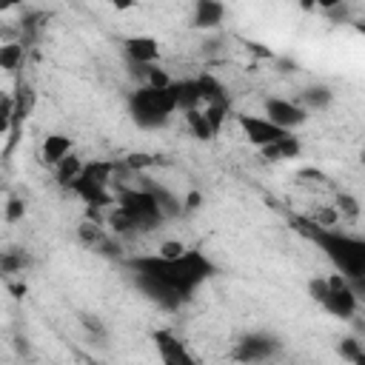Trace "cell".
I'll return each instance as SVG.
<instances>
[{"instance_id": "cell-1", "label": "cell", "mask_w": 365, "mask_h": 365, "mask_svg": "<svg viewBox=\"0 0 365 365\" xmlns=\"http://www.w3.org/2000/svg\"><path fill=\"white\" fill-rule=\"evenodd\" d=\"M128 271L134 274L137 288L157 302L160 308H180L194 297V291L217 274V265L197 248H185L180 257H160V254H137L125 259Z\"/></svg>"}, {"instance_id": "cell-2", "label": "cell", "mask_w": 365, "mask_h": 365, "mask_svg": "<svg viewBox=\"0 0 365 365\" xmlns=\"http://www.w3.org/2000/svg\"><path fill=\"white\" fill-rule=\"evenodd\" d=\"M294 225L331 259L336 274L345 277L354 291L362 285V277H365V242L359 237L336 231V228H319L305 217H299Z\"/></svg>"}, {"instance_id": "cell-3", "label": "cell", "mask_w": 365, "mask_h": 365, "mask_svg": "<svg viewBox=\"0 0 365 365\" xmlns=\"http://www.w3.org/2000/svg\"><path fill=\"white\" fill-rule=\"evenodd\" d=\"M163 220L165 217H163L151 188H123L114 197L111 228L120 231V234H125V231H151Z\"/></svg>"}, {"instance_id": "cell-4", "label": "cell", "mask_w": 365, "mask_h": 365, "mask_svg": "<svg viewBox=\"0 0 365 365\" xmlns=\"http://www.w3.org/2000/svg\"><path fill=\"white\" fill-rule=\"evenodd\" d=\"M174 83V80H171ZM177 100L171 86L168 88H154V86H137L128 94V114L140 128H160L174 117Z\"/></svg>"}, {"instance_id": "cell-5", "label": "cell", "mask_w": 365, "mask_h": 365, "mask_svg": "<svg viewBox=\"0 0 365 365\" xmlns=\"http://www.w3.org/2000/svg\"><path fill=\"white\" fill-rule=\"evenodd\" d=\"M308 291H311V297H314L328 314H334V317H339V319H348V317H354V311H356V291H354L351 282H348L345 277H339V274L314 277V279L308 282Z\"/></svg>"}, {"instance_id": "cell-6", "label": "cell", "mask_w": 365, "mask_h": 365, "mask_svg": "<svg viewBox=\"0 0 365 365\" xmlns=\"http://www.w3.org/2000/svg\"><path fill=\"white\" fill-rule=\"evenodd\" d=\"M151 342H154V351L160 356V365H200L197 356L191 354V348L168 328H160L151 334Z\"/></svg>"}, {"instance_id": "cell-7", "label": "cell", "mask_w": 365, "mask_h": 365, "mask_svg": "<svg viewBox=\"0 0 365 365\" xmlns=\"http://www.w3.org/2000/svg\"><path fill=\"white\" fill-rule=\"evenodd\" d=\"M237 123H240L245 140H248L251 145H257V148H268V145L279 143L285 134H291V131H282V128H277L274 123H268L262 114H240Z\"/></svg>"}, {"instance_id": "cell-8", "label": "cell", "mask_w": 365, "mask_h": 365, "mask_svg": "<svg viewBox=\"0 0 365 365\" xmlns=\"http://www.w3.org/2000/svg\"><path fill=\"white\" fill-rule=\"evenodd\" d=\"M262 117H265L268 123H274L277 128L294 134V128L305 123V108L297 106L294 100H285V97H268V100H265V114H262Z\"/></svg>"}, {"instance_id": "cell-9", "label": "cell", "mask_w": 365, "mask_h": 365, "mask_svg": "<svg viewBox=\"0 0 365 365\" xmlns=\"http://www.w3.org/2000/svg\"><path fill=\"white\" fill-rule=\"evenodd\" d=\"M277 351H279V342L274 336H268V334H248V336H242L234 345V359L242 362V365H251V362H265Z\"/></svg>"}, {"instance_id": "cell-10", "label": "cell", "mask_w": 365, "mask_h": 365, "mask_svg": "<svg viewBox=\"0 0 365 365\" xmlns=\"http://www.w3.org/2000/svg\"><path fill=\"white\" fill-rule=\"evenodd\" d=\"M123 48L134 68H148V66H157L160 60V40L151 34H134L123 43Z\"/></svg>"}, {"instance_id": "cell-11", "label": "cell", "mask_w": 365, "mask_h": 365, "mask_svg": "<svg viewBox=\"0 0 365 365\" xmlns=\"http://www.w3.org/2000/svg\"><path fill=\"white\" fill-rule=\"evenodd\" d=\"M68 154H74V137H68V134H46L43 148H40V157H43L46 165L54 168Z\"/></svg>"}, {"instance_id": "cell-12", "label": "cell", "mask_w": 365, "mask_h": 365, "mask_svg": "<svg viewBox=\"0 0 365 365\" xmlns=\"http://www.w3.org/2000/svg\"><path fill=\"white\" fill-rule=\"evenodd\" d=\"M171 91H174V100H177V108L180 111H191V108H200V88H197V80L194 77H185V80H174L171 83Z\"/></svg>"}, {"instance_id": "cell-13", "label": "cell", "mask_w": 365, "mask_h": 365, "mask_svg": "<svg viewBox=\"0 0 365 365\" xmlns=\"http://www.w3.org/2000/svg\"><path fill=\"white\" fill-rule=\"evenodd\" d=\"M225 17V6L222 3H214V0H200L194 6V26L200 29H214L220 26Z\"/></svg>"}, {"instance_id": "cell-14", "label": "cell", "mask_w": 365, "mask_h": 365, "mask_svg": "<svg viewBox=\"0 0 365 365\" xmlns=\"http://www.w3.org/2000/svg\"><path fill=\"white\" fill-rule=\"evenodd\" d=\"M299 140H297V134H285L279 143H274V145H268V148H259V154L265 157V160H271V163H279V160H294L297 154H299Z\"/></svg>"}, {"instance_id": "cell-15", "label": "cell", "mask_w": 365, "mask_h": 365, "mask_svg": "<svg viewBox=\"0 0 365 365\" xmlns=\"http://www.w3.org/2000/svg\"><path fill=\"white\" fill-rule=\"evenodd\" d=\"M80 171H83V160H80L77 154H68L66 160H60V163L54 165V177H57V182L66 185V188H71V182L80 177Z\"/></svg>"}, {"instance_id": "cell-16", "label": "cell", "mask_w": 365, "mask_h": 365, "mask_svg": "<svg viewBox=\"0 0 365 365\" xmlns=\"http://www.w3.org/2000/svg\"><path fill=\"white\" fill-rule=\"evenodd\" d=\"M185 114V125L191 128V134L197 137V140H211V137H217V131L211 128V123L205 120V114H202V106L200 108H191V111H182Z\"/></svg>"}, {"instance_id": "cell-17", "label": "cell", "mask_w": 365, "mask_h": 365, "mask_svg": "<svg viewBox=\"0 0 365 365\" xmlns=\"http://www.w3.org/2000/svg\"><path fill=\"white\" fill-rule=\"evenodd\" d=\"M151 191H154L157 205H160V211H163V217H165V220H171V217H180V214H182V202H180L174 194H168L165 188H151Z\"/></svg>"}, {"instance_id": "cell-18", "label": "cell", "mask_w": 365, "mask_h": 365, "mask_svg": "<svg viewBox=\"0 0 365 365\" xmlns=\"http://www.w3.org/2000/svg\"><path fill=\"white\" fill-rule=\"evenodd\" d=\"M331 88L328 86H311V88H305L302 91V103L308 106V108H325L328 103H331Z\"/></svg>"}, {"instance_id": "cell-19", "label": "cell", "mask_w": 365, "mask_h": 365, "mask_svg": "<svg viewBox=\"0 0 365 365\" xmlns=\"http://www.w3.org/2000/svg\"><path fill=\"white\" fill-rule=\"evenodd\" d=\"M23 60V46L20 43H6L0 46V68L3 71H14Z\"/></svg>"}, {"instance_id": "cell-20", "label": "cell", "mask_w": 365, "mask_h": 365, "mask_svg": "<svg viewBox=\"0 0 365 365\" xmlns=\"http://www.w3.org/2000/svg\"><path fill=\"white\" fill-rule=\"evenodd\" d=\"M80 240L91 248H103L106 242V231L97 225V222H80Z\"/></svg>"}, {"instance_id": "cell-21", "label": "cell", "mask_w": 365, "mask_h": 365, "mask_svg": "<svg viewBox=\"0 0 365 365\" xmlns=\"http://www.w3.org/2000/svg\"><path fill=\"white\" fill-rule=\"evenodd\" d=\"M339 354H342L345 359H351L354 365H365V354H362V345H359L356 339H342Z\"/></svg>"}, {"instance_id": "cell-22", "label": "cell", "mask_w": 365, "mask_h": 365, "mask_svg": "<svg viewBox=\"0 0 365 365\" xmlns=\"http://www.w3.org/2000/svg\"><path fill=\"white\" fill-rule=\"evenodd\" d=\"M11 120H14V100L9 94H0V134L11 128Z\"/></svg>"}, {"instance_id": "cell-23", "label": "cell", "mask_w": 365, "mask_h": 365, "mask_svg": "<svg viewBox=\"0 0 365 365\" xmlns=\"http://www.w3.org/2000/svg\"><path fill=\"white\" fill-rule=\"evenodd\" d=\"M23 265H26V257L20 251H9L0 257V271H6V274H17V271H23Z\"/></svg>"}, {"instance_id": "cell-24", "label": "cell", "mask_w": 365, "mask_h": 365, "mask_svg": "<svg viewBox=\"0 0 365 365\" xmlns=\"http://www.w3.org/2000/svg\"><path fill=\"white\" fill-rule=\"evenodd\" d=\"M23 214H26V202L20 197H11L6 202V220L9 222H17V220H23Z\"/></svg>"}, {"instance_id": "cell-25", "label": "cell", "mask_w": 365, "mask_h": 365, "mask_svg": "<svg viewBox=\"0 0 365 365\" xmlns=\"http://www.w3.org/2000/svg\"><path fill=\"white\" fill-rule=\"evenodd\" d=\"M182 251H185V245H182L180 240H165V242H160V248H157L154 254H160V257L171 259V257H180Z\"/></svg>"}, {"instance_id": "cell-26", "label": "cell", "mask_w": 365, "mask_h": 365, "mask_svg": "<svg viewBox=\"0 0 365 365\" xmlns=\"http://www.w3.org/2000/svg\"><path fill=\"white\" fill-rule=\"evenodd\" d=\"M356 211H359V205H356V200H354L351 194H339V197H336V214H351V217H356Z\"/></svg>"}, {"instance_id": "cell-27", "label": "cell", "mask_w": 365, "mask_h": 365, "mask_svg": "<svg viewBox=\"0 0 365 365\" xmlns=\"http://www.w3.org/2000/svg\"><path fill=\"white\" fill-rule=\"evenodd\" d=\"M154 163V157L151 154H131L128 160H125V165L128 168H145V165H151Z\"/></svg>"}, {"instance_id": "cell-28", "label": "cell", "mask_w": 365, "mask_h": 365, "mask_svg": "<svg viewBox=\"0 0 365 365\" xmlns=\"http://www.w3.org/2000/svg\"><path fill=\"white\" fill-rule=\"evenodd\" d=\"M185 211H194V208H200V194L197 191H191L188 194V200H185V205H182Z\"/></svg>"}]
</instances>
